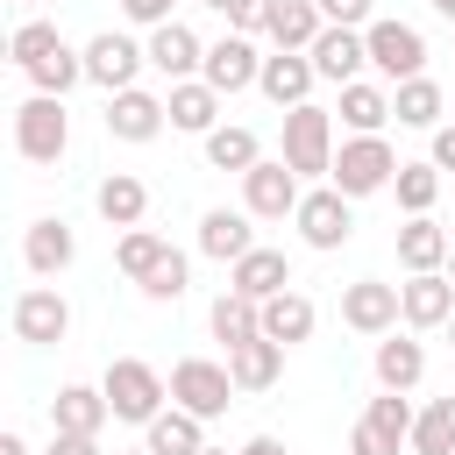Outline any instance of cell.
I'll use <instances>...</instances> for the list:
<instances>
[{
    "label": "cell",
    "instance_id": "cell-1",
    "mask_svg": "<svg viewBox=\"0 0 455 455\" xmlns=\"http://www.w3.org/2000/svg\"><path fill=\"white\" fill-rule=\"evenodd\" d=\"M100 391H107L114 419H128V427H149V419L164 412V398H171V384H164L142 355H114L107 377H100Z\"/></svg>",
    "mask_w": 455,
    "mask_h": 455
},
{
    "label": "cell",
    "instance_id": "cell-2",
    "mask_svg": "<svg viewBox=\"0 0 455 455\" xmlns=\"http://www.w3.org/2000/svg\"><path fill=\"white\" fill-rule=\"evenodd\" d=\"M398 178V156H391V142L384 135H348L341 149H334V192L341 199H370V192H384Z\"/></svg>",
    "mask_w": 455,
    "mask_h": 455
},
{
    "label": "cell",
    "instance_id": "cell-3",
    "mask_svg": "<svg viewBox=\"0 0 455 455\" xmlns=\"http://www.w3.org/2000/svg\"><path fill=\"white\" fill-rule=\"evenodd\" d=\"M14 149H21L28 164H57V156L71 149V114H64V100L28 92V100L14 107Z\"/></svg>",
    "mask_w": 455,
    "mask_h": 455
},
{
    "label": "cell",
    "instance_id": "cell-4",
    "mask_svg": "<svg viewBox=\"0 0 455 455\" xmlns=\"http://www.w3.org/2000/svg\"><path fill=\"white\" fill-rule=\"evenodd\" d=\"M284 164L299 178H334V114L327 107H291L284 114Z\"/></svg>",
    "mask_w": 455,
    "mask_h": 455
},
{
    "label": "cell",
    "instance_id": "cell-5",
    "mask_svg": "<svg viewBox=\"0 0 455 455\" xmlns=\"http://www.w3.org/2000/svg\"><path fill=\"white\" fill-rule=\"evenodd\" d=\"M171 405L192 412V419H220V412L235 405V377H228V363H206V355L171 363Z\"/></svg>",
    "mask_w": 455,
    "mask_h": 455
},
{
    "label": "cell",
    "instance_id": "cell-6",
    "mask_svg": "<svg viewBox=\"0 0 455 455\" xmlns=\"http://www.w3.org/2000/svg\"><path fill=\"white\" fill-rule=\"evenodd\" d=\"M363 43H370V64H377L391 85L427 78V36H419L412 21H370V28H363Z\"/></svg>",
    "mask_w": 455,
    "mask_h": 455
},
{
    "label": "cell",
    "instance_id": "cell-7",
    "mask_svg": "<svg viewBox=\"0 0 455 455\" xmlns=\"http://www.w3.org/2000/svg\"><path fill=\"white\" fill-rule=\"evenodd\" d=\"M299 171L284 164V156H263L249 178H242V213H256V220H284V213H299Z\"/></svg>",
    "mask_w": 455,
    "mask_h": 455
},
{
    "label": "cell",
    "instance_id": "cell-8",
    "mask_svg": "<svg viewBox=\"0 0 455 455\" xmlns=\"http://www.w3.org/2000/svg\"><path fill=\"white\" fill-rule=\"evenodd\" d=\"M341 320L355 327V334H398V320H405V306H398V284H384V277H355V284H341Z\"/></svg>",
    "mask_w": 455,
    "mask_h": 455
},
{
    "label": "cell",
    "instance_id": "cell-9",
    "mask_svg": "<svg viewBox=\"0 0 455 455\" xmlns=\"http://www.w3.org/2000/svg\"><path fill=\"white\" fill-rule=\"evenodd\" d=\"M142 64H149V50H142V43H128V36H114V28L85 43V78H92L107 100H114V92H128Z\"/></svg>",
    "mask_w": 455,
    "mask_h": 455
},
{
    "label": "cell",
    "instance_id": "cell-10",
    "mask_svg": "<svg viewBox=\"0 0 455 455\" xmlns=\"http://www.w3.org/2000/svg\"><path fill=\"white\" fill-rule=\"evenodd\" d=\"M291 220H299V242H306V249H341V242L355 235V213H348V199H341L334 185H320V192H306Z\"/></svg>",
    "mask_w": 455,
    "mask_h": 455
},
{
    "label": "cell",
    "instance_id": "cell-11",
    "mask_svg": "<svg viewBox=\"0 0 455 455\" xmlns=\"http://www.w3.org/2000/svg\"><path fill=\"white\" fill-rule=\"evenodd\" d=\"M199 78H206V85H213L220 100H228V92H242V85H256V78H263L256 36H235V28H228V36H220V43L206 50V71H199Z\"/></svg>",
    "mask_w": 455,
    "mask_h": 455
},
{
    "label": "cell",
    "instance_id": "cell-12",
    "mask_svg": "<svg viewBox=\"0 0 455 455\" xmlns=\"http://www.w3.org/2000/svg\"><path fill=\"white\" fill-rule=\"evenodd\" d=\"M164 121H171V107H164L156 92H142V85H128V92L107 100V135H114V142H156Z\"/></svg>",
    "mask_w": 455,
    "mask_h": 455
},
{
    "label": "cell",
    "instance_id": "cell-13",
    "mask_svg": "<svg viewBox=\"0 0 455 455\" xmlns=\"http://www.w3.org/2000/svg\"><path fill=\"white\" fill-rule=\"evenodd\" d=\"M14 334H21V341H36V348L64 341V334H71V306H64V291H50V284L21 291V299H14Z\"/></svg>",
    "mask_w": 455,
    "mask_h": 455
},
{
    "label": "cell",
    "instance_id": "cell-14",
    "mask_svg": "<svg viewBox=\"0 0 455 455\" xmlns=\"http://www.w3.org/2000/svg\"><path fill=\"white\" fill-rule=\"evenodd\" d=\"M142 50H149V64H156L171 85H185L192 71H206V43H199L185 21H164V28H149V43H142Z\"/></svg>",
    "mask_w": 455,
    "mask_h": 455
},
{
    "label": "cell",
    "instance_id": "cell-15",
    "mask_svg": "<svg viewBox=\"0 0 455 455\" xmlns=\"http://www.w3.org/2000/svg\"><path fill=\"white\" fill-rule=\"evenodd\" d=\"M313 78H320V71H313V57H306V50H277V57H263V78H256V85H263V100H270V107H284V114H291V107H306Z\"/></svg>",
    "mask_w": 455,
    "mask_h": 455
},
{
    "label": "cell",
    "instance_id": "cell-16",
    "mask_svg": "<svg viewBox=\"0 0 455 455\" xmlns=\"http://www.w3.org/2000/svg\"><path fill=\"white\" fill-rule=\"evenodd\" d=\"M92 206H100V220L107 228H142V213H149V185L135 178V171H107L100 185H92Z\"/></svg>",
    "mask_w": 455,
    "mask_h": 455
},
{
    "label": "cell",
    "instance_id": "cell-17",
    "mask_svg": "<svg viewBox=\"0 0 455 455\" xmlns=\"http://www.w3.org/2000/svg\"><path fill=\"white\" fill-rule=\"evenodd\" d=\"M249 220H256V213H235V206H206V213H199V249H206L213 263H228V270H235V263L256 249Z\"/></svg>",
    "mask_w": 455,
    "mask_h": 455
},
{
    "label": "cell",
    "instance_id": "cell-18",
    "mask_svg": "<svg viewBox=\"0 0 455 455\" xmlns=\"http://www.w3.org/2000/svg\"><path fill=\"white\" fill-rule=\"evenodd\" d=\"M398 306H405V327H448V320H455V284H448V270L405 277V284H398Z\"/></svg>",
    "mask_w": 455,
    "mask_h": 455
},
{
    "label": "cell",
    "instance_id": "cell-19",
    "mask_svg": "<svg viewBox=\"0 0 455 455\" xmlns=\"http://www.w3.org/2000/svg\"><path fill=\"white\" fill-rule=\"evenodd\" d=\"M306 57H313V71H320V78L355 85V71L370 64V43H363V28H320V43H313Z\"/></svg>",
    "mask_w": 455,
    "mask_h": 455
},
{
    "label": "cell",
    "instance_id": "cell-20",
    "mask_svg": "<svg viewBox=\"0 0 455 455\" xmlns=\"http://www.w3.org/2000/svg\"><path fill=\"white\" fill-rule=\"evenodd\" d=\"M448 228L434 220V213H419V220H405L398 228V263H405V277H427V270H448Z\"/></svg>",
    "mask_w": 455,
    "mask_h": 455
},
{
    "label": "cell",
    "instance_id": "cell-21",
    "mask_svg": "<svg viewBox=\"0 0 455 455\" xmlns=\"http://www.w3.org/2000/svg\"><path fill=\"white\" fill-rule=\"evenodd\" d=\"M228 291H242V299H277V291H291V263H284V249H249L235 270H228Z\"/></svg>",
    "mask_w": 455,
    "mask_h": 455
},
{
    "label": "cell",
    "instance_id": "cell-22",
    "mask_svg": "<svg viewBox=\"0 0 455 455\" xmlns=\"http://www.w3.org/2000/svg\"><path fill=\"white\" fill-rule=\"evenodd\" d=\"M71 256H78V235H71L64 220H28V235H21V263H28L36 277L71 270Z\"/></svg>",
    "mask_w": 455,
    "mask_h": 455
},
{
    "label": "cell",
    "instance_id": "cell-23",
    "mask_svg": "<svg viewBox=\"0 0 455 455\" xmlns=\"http://www.w3.org/2000/svg\"><path fill=\"white\" fill-rule=\"evenodd\" d=\"M164 107H171V128H185V135H213V128H220V92H213L206 78L171 85V92H164Z\"/></svg>",
    "mask_w": 455,
    "mask_h": 455
},
{
    "label": "cell",
    "instance_id": "cell-24",
    "mask_svg": "<svg viewBox=\"0 0 455 455\" xmlns=\"http://www.w3.org/2000/svg\"><path fill=\"white\" fill-rule=\"evenodd\" d=\"M107 391H92V384H64L57 398H50V427L57 434H100L107 427Z\"/></svg>",
    "mask_w": 455,
    "mask_h": 455
},
{
    "label": "cell",
    "instance_id": "cell-25",
    "mask_svg": "<svg viewBox=\"0 0 455 455\" xmlns=\"http://www.w3.org/2000/svg\"><path fill=\"white\" fill-rule=\"evenodd\" d=\"M277 370H284V341H242L235 355H228V377H235V391H270L277 384Z\"/></svg>",
    "mask_w": 455,
    "mask_h": 455
},
{
    "label": "cell",
    "instance_id": "cell-26",
    "mask_svg": "<svg viewBox=\"0 0 455 455\" xmlns=\"http://www.w3.org/2000/svg\"><path fill=\"white\" fill-rule=\"evenodd\" d=\"M419 377H427V348L412 334H384L377 341V384L384 391H412Z\"/></svg>",
    "mask_w": 455,
    "mask_h": 455
},
{
    "label": "cell",
    "instance_id": "cell-27",
    "mask_svg": "<svg viewBox=\"0 0 455 455\" xmlns=\"http://www.w3.org/2000/svg\"><path fill=\"white\" fill-rule=\"evenodd\" d=\"M213 341H228V355H235L242 341H263V306L242 299V291H220V299H213Z\"/></svg>",
    "mask_w": 455,
    "mask_h": 455
},
{
    "label": "cell",
    "instance_id": "cell-28",
    "mask_svg": "<svg viewBox=\"0 0 455 455\" xmlns=\"http://www.w3.org/2000/svg\"><path fill=\"white\" fill-rule=\"evenodd\" d=\"M313 320H320V313H313V299H306V291H277V299H263V334H270V341H284V348H291V341H306V334H313Z\"/></svg>",
    "mask_w": 455,
    "mask_h": 455
},
{
    "label": "cell",
    "instance_id": "cell-29",
    "mask_svg": "<svg viewBox=\"0 0 455 455\" xmlns=\"http://www.w3.org/2000/svg\"><path fill=\"white\" fill-rule=\"evenodd\" d=\"M142 448H149V455H199V448H206V419H192V412L171 405V412L149 419V441H142Z\"/></svg>",
    "mask_w": 455,
    "mask_h": 455
},
{
    "label": "cell",
    "instance_id": "cell-30",
    "mask_svg": "<svg viewBox=\"0 0 455 455\" xmlns=\"http://www.w3.org/2000/svg\"><path fill=\"white\" fill-rule=\"evenodd\" d=\"M320 28H327L320 0H284V7H277V21H270V43H277V50H313V43H320Z\"/></svg>",
    "mask_w": 455,
    "mask_h": 455
},
{
    "label": "cell",
    "instance_id": "cell-31",
    "mask_svg": "<svg viewBox=\"0 0 455 455\" xmlns=\"http://www.w3.org/2000/svg\"><path fill=\"white\" fill-rule=\"evenodd\" d=\"M441 85L434 78H405V85H391V114H398V128H441Z\"/></svg>",
    "mask_w": 455,
    "mask_h": 455
},
{
    "label": "cell",
    "instance_id": "cell-32",
    "mask_svg": "<svg viewBox=\"0 0 455 455\" xmlns=\"http://www.w3.org/2000/svg\"><path fill=\"white\" fill-rule=\"evenodd\" d=\"M206 164H213V171H242V178H249V171L263 164L256 128H235V121H228V128H213V135H206Z\"/></svg>",
    "mask_w": 455,
    "mask_h": 455
},
{
    "label": "cell",
    "instance_id": "cell-33",
    "mask_svg": "<svg viewBox=\"0 0 455 455\" xmlns=\"http://www.w3.org/2000/svg\"><path fill=\"white\" fill-rule=\"evenodd\" d=\"M78 78H85V50H71V43H57L43 64H28V85H36V92H50V100H64Z\"/></svg>",
    "mask_w": 455,
    "mask_h": 455
},
{
    "label": "cell",
    "instance_id": "cell-34",
    "mask_svg": "<svg viewBox=\"0 0 455 455\" xmlns=\"http://www.w3.org/2000/svg\"><path fill=\"white\" fill-rule=\"evenodd\" d=\"M341 121H348L355 135H377V128L391 121V92H384V85H363V78L341 85Z\"/></svg>",
    "mask_w": 455,
    "mask_h": 455
},
{
    "label": "cell",
    "instance_id": "cell-35",
    "mask_svg": "<svg viewBox=\"0 0 455 455\" xmlns=\"http://www.w3.org/2000/svg\"><path fill=\"white\" fill-rule=\"evenodd\" d=\"M164 256H171V242H164V235H149V228H128V235L114 242V263H121V277H135V284H142Z\"/></svg>",
    "mask_w": 455,
    "mask_h": 455
},
{
    "label": "cell",
    "instance_id": "cell-36",
    "mask_svg": "<svg viewBox=\"0 0 455 455\" xmlns=\"http://www.w3.org/2000/svg\"><path fill=\"white\" fill-rule=\"evenodd\" d=\"M412 455H455V391L434 398V405L419 412V427H412Z\"/></svg>",
    "mask_w": 455,
    "mask_h": 455
},
{
    "label": "cell",
    "instance_id": "cell-37",
    "mask_svg": "<svg viewBox=\"0 0 455 455\" xmlns=\"http://www.w3.org/2000/svg\"><path fill=\"white\" fill-rule=\"evenodd\" d=\"M391 192H398V206L419 220V213H434V199H441V171H434V164H398Z\"/></svg>",
    "mask_w": 455,
    "mask_h": 455
},
{
    "label": "cell",
    "instance_id": "cell-38",
    "mask_svg": "<svg viewBox=\"0 0 455 455\" xmlns=\"http://www.w3.org/2000/svg\"><path fill=\"white\" fill-rule=\"evenodd\" d=\"M384 441H412V427H419V412L405 405V391H384V398H370V412H363Z\"/></svg>",
    "mask_w": 455,
    "mask_h": 455
},
{
    "label": "cell",
    "instance_id": "cell-39",
    "mask_svg": "<svg viewBox=\"0 0 455 455\" xmlns=\"http://www.w3.org/2000/svg\"><path fill=\"white\" fill-rule=\"evenodd\" d=\"M57 43H64V36H57V21H21V28L7 36V57H14L21 71H28V64H43V57H50Z\"/></svg>",
    "mask_w": 455,
    "mask_h": 455
},
{
    "label": "cell",
    "instance_id": "cell-40",
    "mask_svg": "<svg viewBox=\"0 0 455 455\" xmlns=\"http://www.w3.org/2000/svg\"><path fill=\"white\" fill-rule=\"evenodd\" d=\"M142 299H156V306H171V299H185V256L171 249L149 277H142Z\"/></svg>",
    "mask_w": 455,
    "mask_h": 455
},
{
    "label": "cell",
    "instance_id": "cell-41",
    "mask_svg": "<svg viewBox=\"0 0 455 455\" xmlns=\"http://www.w3.org/2000/svg\"><path fill=\"white\" fill-rule=\"evenodd\" d=\"M277 7H284V0H235V7H228V28H235V36H270Z\"/></svg>",
    "mask_w": 455,
    "mask_h": 455
},
{
    "label": "cell",
    "instance_id": "cell-42",
    "mask_svg": "<svg viewBox=\"0 0 455 455\" xmlns=\"http://www.w3.org/2000/svg\"><path fill=\"white\" fill-rule=\"evenodd\" d=\"M327 28H370V0H320Z\"/></svg>",
    "mask_w": 455,
    "mask_h": 455
},
{
    "label": "cell",
    "instance_id": "cell-43",
    "mask_svg": "<svg viewBox=\"0 0 455 455\" xmlns=\"http://www.w3.org/2000/svg\"><path fill=\"white\" fill-rule=\"evenodd\" d=\"M348 455H398V441H384L370 419H355V434H348Z\"/></svg>",
    "mask_w": 455,
    "mask_h": 455
},
{
    "label": "cell",
    "instance_id": "cell-44",
    "mask_svg": "<svg viewBox=\"0 0 455 455\" xmlns=\"http://www.w3.org/2000/svg\"><path fill=\"white\" fill-rule=\"evenodd\" d=\"M171 7H178V0H121V14H128V21H142V28H164V21H171Z\"/></svg>",
    "mask_w": 455,
    "mask_h": 455
},
{
    "label": "cell",
    "instance_id": "cell-45",
    "mask_svg": "<svg viewBox=\"0 0 455 455\" xmlns=\"http://www.w3.org/2000/svg\"><path fill=\"white\" fill-rule=\"evenodd\" d=\"M50 455H100V434H57Z\"/></svg>",
    "mask_w": 455,
    "mask_h": 455
},
{
    "label": "cell",
    "instance_id": "cell-46",
    "mask_svg": "<svg viewBox=\"0 0 455 455\" xmlns=\"http://www.w3.org/2000/svg\"><path fill=\"white\" fill-rule=\"evenodd\" d=\"M434 171H455V121L434 128Z\"/></svg>",
    "mask_w": 455,
    "mask_h": 455
},
{
    "label": "cell",
    "instance_id": "cell-47",
    "mask_svg": "<svg viewBox=\"0 0 455 455\" xmlns=\"http://www.w3.org/2000/svg\"><path fill=\"white\" fill-rule=\"evenodd\" d=\"M235 455H284V441H277V434H249Z\"/></svg>",
    "mask_w": 455,
    "mask_h": 455
},
{
    "label": "cell",
    "instance_id": "cell-48",
    "mask_svg": "<svg viewBox=\"0 0 455 455\" xmlns=\"http://www.w3.org/2000/svg\"><path fill=\"white\" fill-rule=\"evenodd\" d=\"M0 455H28V441L21 434H0Z\"/></svg>",
    "mask_w": 455,
    "mask_h": 455
},
{
    "label": "cell",
    "instance_id": "cell-49",
    "mask_svg": "<svg viewBox=\"0 0 455 455\" xmlns=\"http://www.w3.org/2000/svg\"><path fill=\"white\" fill-rule=\"evenodd\" d=\"M434 14H448V21H455V0H434Z\"/></svg>",
    "mask_w": 455,
    "mask_h": 455
},
{
    "label": "cell",
    "instance_id": "cell-50",
    "mask_svg": "<svg viewBox=\"0 0 455 455\" xmlns=\"http://www.w3.org/2000/svg\"><path fill=\"white\" fill-rule=\"evenodd\" d=\"M199 7H220V14H228V7H235V0H199Z\"/></svg>",
    "mask_w": 455,
    "mask_h": 455
},
{
    "label": "cell",
    "instance_id": "cell-51",
    "mask_svg": "<svg viewBox=\"0 0 455 455\" xmlns=\"http://www.w3.org/2000/svg\"><path fill=\"white\" fill-rule=\"evenodd\" d=\"M448 284H455V249H448Z\"/></svg>",
    "mask_w": 455,
    "mask_h": 455
},
{
    "label": "cell",
    "instance_id": "cell-52",
    "mask_svg": "<svg viewBox=\"0 0 455 455\" xmlns=\"http://www.w3.org/2000/svg\"><path fill=\"white\" fill-rule=\"evenodd\" d=\"M199 455H228V448H199Z\"/></svg>",
    "mask_w": 455,
    "mask_h": 455
},
{
    "label": "cell",
    "instance_id": "cell-53",
    "mask_svg": "<svg viewBox=\"0 0 455 455\" xmlns=\"http://www.w3.org/2000/svg\"><path fill=\"white\" fill-rule=\"evenodd\" d=\"M448 348H455V320H448Z\"/></svg>",
    "mask_w": 455,
    "mask_h": 455
},
{
    "label": "cell",
    "instance_id": "cell-54",
    "mask_svg": "<svg viewBox=\"0 0 455 455\" xmlns=\"http://www.w3.org/2000/svg\"><path fill=\"white\" fill-rule=\"evenodd\" d=\"M135 455H149V448H135Z\"/></svg>",
    "mask_w": 455,
    "mask_h": 455
}]
</instances>
